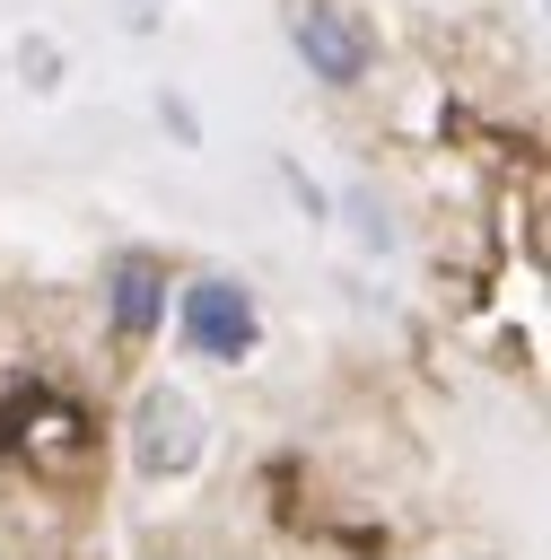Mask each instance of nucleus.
<instances>
[{"label":"nucleus","mask_w":551,"mask_h":560,"mask_svg":"<svg viewBox=\"0 0 551 560\" xmlns=\"http://www.w3.org/2000/svg\"><path fill=\"white\" fill-rule=\"evenodd\" d=\"M9 455H17L35 481H52V490H79V481L96 472V420H87L70 394H52V385H26V394L9 402Z\"/></svg>","instance_id":"nucleus-1"},{"label":"nucleus","mask_w":551,"mask_h":560,"mask_svg":"<svg viewBox=\"0 0 551 560\" xmlns=\"http://www.w3.org/2000/svg\"><path fill=\"white\" fill-rule=\"evenodd\" d=\"M175 332H184V350H192V359H219V368L254 359V341H262V324H254V298H245V280H227V271H201V280H184Z\"/></svg>","instance_id":"nucleus-2"},{"label":"nucleus","mask_w":551,"mask_h":560,"mask_svg":"<svg viewBox=\"0 0 551 560\" xmlns=\"http://www.w3.org/2000/svg\"><path fill=\"white\" fill-rule=\"evenodd\" d=\"M131 464H140V481H184L201 464V402L184 385H140V402H131Z\"/></svg>","instance_id":"nucleus-3"},{"label":"nucleus","mask_w":551,"mask_h":560,"mask_svg":"<svg viewBox=\"0 0 551 560\" xmlns=\"http://www.w3.org/2000/svg\"><path fill=\"white\" fill-rule=\"evenodd\" d=\"M289 44H297V61H306L324 88H359L367 61H376L367 18L341 9V0H297V9H289Z\"/></svg>","instance_id":"nucleus-4"},{"label":"nucleus","mask_w":551,"mask_h":560,"mask_svg":"<svg viewBox=\"0 0 551 560\" xmlns=\"http://www.w3.org/2000/svg\"><path fill=\"white\" fill-rule=\"evenodd\" d=\"M105 306H114V341L140 350V341L157 332V315H166V271H157V254H114Z\"/></svg>","instance_id":"nucleus-5"},{"label":"nucleus","mask_w":551,"mask_h":560,"mask_svg":"<svg viewBox=\"0 0 551 560\" xmlns=\"http://www.w3.org/2000/svg\"><path fill=\"white\" fill-rule=\"evenodd\" d=\"M17 70H26V88H52V79H61V52H52V35H26V44H17Z\"/></svg>","instance_id":"nucleus-6"}]
</instances>
